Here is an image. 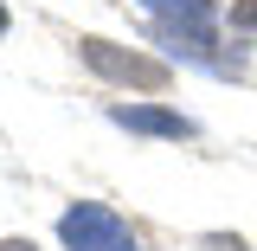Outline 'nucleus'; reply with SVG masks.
<instances>
[{
	"label": "nucleus",
	"instance_id": "20e7f679",
	"mask_svg": "<svg viewBox=\"0 0 257 251\" xmlns=\"http://www.w3.org/2000/svg\"><path fill=\"white\" fill-rule=\"evenodd\" d=\"M109 123L135 129V135H167V142L193 135V123H187V116H174V110H155V103H116V110H109Z\"/></svg>",
	"mask_w": 257,
	"mask_h": 251
},
{
	"label": "nucleus",
	"instance_id": "7ed1b4c3",
	"mask_svg": "<svg viewBox=\"0 0 257 251\" xmlns=\"http://www.w3.org/2000/svg\"><path fill=\"white\" fill-rule=\"evenodd\" d=\"M142 7L161 13V26L174 39H187V52L206 58V45H212V0H142Z\"/></svg>",
	"mask_w": 257,
	"mask_h": 251
},
{
	"label": "nucleus",
	"instance_id": "39448f33",
	"mask_svg": "<svg viewBox=\"0 0 257 251\" xmlns=\"http://www.w3.org/2000/svg\"><path fill=\"white\" fill-rule=\"evenodd\" d=\"M231 26H244V32H257V0H231Z\"/></svg>",
	"mask_w": 257,
	"mask_h": 251
},
{
	"label": "nucleus",
	"instance_id": "f03ea898",
	"mask_svg": "<svg viewBox=\"0 0 257 251\" xmlns=\"http://www.w3.org/2000/svg\"><path fill=\"white\" fill-rule=\"evenodd\" d=\"M84 58H90V71L116 77V84H142V91H161V84H167V64H161V58H142V52H116L109 39H84Z\"/></svg>",
	"mask_w": 257,
	"mask_h": 251
},
{
	"label": "nucleus",
	"instance_id": "0eeeda50",
	"mask_svg": "<svg viewBox=\"0 0 257 251\" xmlns=\"http://www.w3.org/2000/svg\"><path fill=\"white\" fill-rule=\"evenodd\" d=\"M0 26H7V7H0Z\"/></svg>",
	"mask_w": 257,
	"mask_h": 251
},
{
	"label": "nucleus",
	"instance_id": "f257e3e1",
	"mask_svg": "<svg viewBox=\"0 0 257 251\" xmlns=\"http://www.w3.org/2000/svg\"><path fill=\"white\" fill-rule=\"evenodd\" d=\"M58 238L71 251H142L135 245V232H128L109 206H96V200H84V206H71L58 219Z\"/></svg>",
	"mask_w": 257,
	"mask_h": 251
},
{
	"label": "nucleus",
	"instance_id": "423d86ee",
	"mask_svg": "<svg viewBox=\"0 0 257 251\" xmlns=\"http://www.w3.org/2000/svg\"><path fill=\"white\" fill-rule=\"evenodd\" d=\"M0 251H39V245H32V238H7Z\"/></svg>",
	"mask_w": 257,
	"mask_h": 251
}]
</instances>
